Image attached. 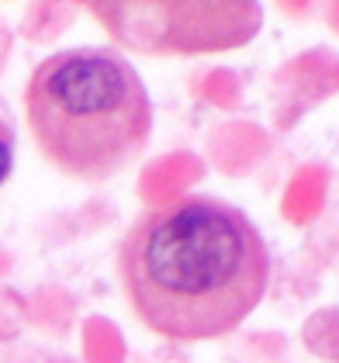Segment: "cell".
I'll list each match as a JSON object with an SVG mask.
<instances>
[{"instance_id": "1", "label": "cell", "mask_w": 339, "mask_h": 363, "mask_svg": "<svg viewBox=\"0 0 339 363\" xmlns=\"http://www.w3.org/2000/svg\"><path fill=\"white\" fill-rule=\"evenodd\" d=\"M125 294L152 333L215 339L232 333L263 298L270 252L243 211L211 197L163 204L121 242Z\"/></svg>"}, {"instance_id": "2", "label": "cell", "mask_w": 339, "mask_h": 363, "mask_svg": "<svg viewBox=\"0 0 339 363\" xmlns=\"http://www.w3.org/2000/svg\"><path fill=\"white\" fill-rule=\"evenodd\" d=\"M31 139L66 177L101 184L149 142L152 108L132 62L104 49L49 56L25 90Z\"/></svg>"}, {"instance_id": "3", "label": "cell", "mask_w": 339, "mask_h": 363, "mask_svg": "<svg viewBox=\"0 0 339 363\" xmlns=\"http://www.w3.org/2000/svg\"><path fill=\"white\" fill-rule=\"evenodd\" d=\"M114 38L145 56L239 49L260 31L263 11L246 0H111L90 4Z\"/></svg>"}, {"instance_id": "4", "label": "cell", "mask_w": 339, "mask_h": 363, "mask_svg": "<svg viewBox=\"0 0 339 363\" xmlns=\"http://www.w3.org/2000/svg\"><path fill=\"white\" fill-rule=\"evenodd\" d=\"M11 173V145L7 142H0V180Z\"/></svg>"}]
</instances>
